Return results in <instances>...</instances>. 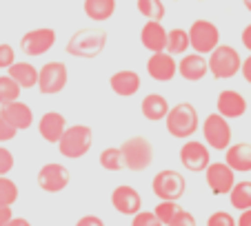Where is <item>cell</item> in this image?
Segmentation results:
<instances>
[{
    "label": "cell",
    "mask_w": 251,
    "mask_h": 226,
    "mask_svg": "<svg viewBox=\"0 0 251 226\" xmlns=\"http://www.w3.org/2000/svg\"><path fill=\"white\" fill-rule=\"evenodd\" d=\"M169 100L160 93H147L142 98V104H140V111L142 115L151 122H158V120H165L167 113H169Z\"/></svg>",
    "instance_id": "603a6c76"
},
{
    "label": "cell",
    "mask_w": 251,
    "mask_h": 226,
    "mask_svg": "<svg viewBox=\"0 0 251 226\" xmlns=\"http://www.w3.org/2000/svg\"><path fill=\"white\" fill-rule=\"evenodd\" d=\"M7 73H9L23 89H33V87H38L40 69H36V67L29 65V62H14V65L7 69Z\"/></svg>",
    "instance_id": "cb8c5ba5"
},
{
    "label": "cell",
    "mask_w": 251,
    "mask_h": 226,
    "mask_svg": "<svg viewBox=\"0 0 251 226\" xmlns=\"http://www.w3.org/2000/svg\"><path fill=\"white\" fill-rule=\"evenodd\" d=\"M200 129H202V137L209 149L227 151L231 146V127H229V120L225 115H220L218 111L209 113Z\"/></svg>",
    "instance_id": "8992f818"
},
{
    "label": "cell",
    "mask_w": 251,
    "mask_h": 226,
    "mask_svg": "<svg viewBox=\"0 0 251 226\" xmlns=\"http://www.w3.org/2000/svg\"><path fill=\"white\" fill-rule=\"evenodd\" d=\"M198 2H204V0H198Z\"/></svg>",
    "instance_id": "bcb514c9"
},
{
    "label": "cell",
    "mask_w": 251,
    "mask_h": 226,
    "mask_svg": "<svg viewBox=\"0 0 251 226\" xmlns=\"http://www.w3.org/2000/svg\"><path fill=\"white\" fill-rule=\"evenodd\" d=\"M178 211H180V206H178V202H174V200H160V202H158V206L153 208V213L160 217V222L165 226L174 220V215Z\"/></svg>",
    "instance_id": "1f68e13d"
},
{
    "label": "cell",
    "mask_w": 251,
    "mask_h": 226,
    "mask_svg": "<svg viewBox=\"0 0 251 226\" xmlns=\"http://www.w3.org/2000/svg\"><path fill=\"white\" fill-rule=\"evenodd\" d=\"M20 91H23V87H20L9 73L0 75V107L20 100Z\"/></svg>",
    "instance_id": "83f0119b"
},
{
    "label": "cell",
    "mask_w": 251,
    "mask_h": 226,
    "mask_svg": "<svg viewBox=\"0 0 251 226\" xmlns=\"http://www.w3.org/2000/svg\"><path fill=\"white\" fill-rule=\"evenodd\" d=\"M240 73H242V78H245V80L251 85V53H249V58H245V60H242Z\"/></svg>",
    "instance_id": "b9f144b4"
},
{
    "label": "cell",
    "mask_w": 251,
    "mask_h": 226,
    "mask_svg": "<svg viewBox=\"0 0 251 226\" xmlns=\"http://www.w3.org/2000/svg\"><path fill=\"white\" fill-rule=\"evenodd\" d=\"M131 226H165L153 211H140L131 217Z\"/></svg>",
    "instance_id": "d6a6232c"
},
{
    "label": "cell",
    "mask_w": 251,
    "mask_h": 226,
    "mask_svg": "<svg viewBox=\"0 0 251 226\" xmlns=\"http://www.w3.org/2000/svg\"><path fill=\"white\" fill-rule=\"evenodd\" d=\"M136 9L147 20H162L165 18V5H162L160 0H136Z\"/></svg>",
    "instance_id": "f546056e"
},
{
    "label": "cell",
    "mask_w": 251,
    "mask_h": 226,
    "mask_svg": "<svg viewBox=\"0 0 251 226\" xmlns=\"http://www.w3.org/2000/svg\"><path fill=\"white\" fill-rule=\"evenodd\" d=\"M165 127L169 136L178 137V140H189L191 136H196L200 127L196 107L189 102H178L176 107H171L165 118Z\"/></svg>",
    "instance_id": "7a4b0ae2"
},
{
    "label": "cell",
    "mask_w": 251,
    "mask_h": 226,
    "mask_svg": "<svg viewBox=\"0 0 251 226\" xmlns=\"http://www.w3.org/2000/svg\"><path fill=\"white\" fill-rule=\"evenodd\" d=\"M98 162H100V166H102L104 171H120V169H125L123 149H120V146H107V149H102Z\"/></svg>",
    "instance_id": "f1b7e54d"
},
{
    "label": "cell",
    "mask_w": 251,
    "mask_h": 226,
    "mask_svg": "<svg viewBox=\"0 0 251 226\" xmlns=\"http://www.w3.org/2000/svg\"><path fill=\"white\" fill-rule=\"evenodd\" d=\"M167 29L162 24V20H147L142 24L140 31V43L145 49H149L151 53L167 51Z\"/></svg>",
    "instance_id": "ac0fdd59"
},
{
    "label": "cell",
    "mask_w": 251,
    "mask_h": 226,
    "mask_svg": "<svg viewBox=\"0 0 251 226\" xmlns=\"http://www.w3.org/2000/svg\"><path fill=\"white\" fill-rule=\"evenodd\" d=\"M107 47V31L102 29H78L74 36L67 40L65 51L74 58L91 60L98 58Z\"/></svg>",
    "instance_id": "6da1fadb"
},
{
    "label": "cell",
    "mask_w": 251,
    "mask_h": 226,
    "mask_svg": "<svg viewBox=\"0 0 251 226\" xmlns=\"http://www.w3.org/2000/svg\"><path fill=\"white\" fill-rule=\"evenodd\" d=\"M69 82V71L62 62L53 60L47 65L40 67V75H38V91L45 95H56Z\"/></svg>",
    "instance_id": "30bf717a"
},
{
    "label": "cell",
    "mask_w": 251,
    "mask_h": 226,
    "mask_svg": "<svg viewBox=\"0 0 251 226\" xmlns=\"http://www.w3.org/2000/svg\"><path fill=\"white\" fill-rule=\"evenodd\" d=\"M0 115L9 120V122L14 124L18 131H27V129L33 124L31 107H29V104H25V102H20V100L5 104V107H0Z\"/></svg>",
    "instance_id": "44dd1931"
},
{
    "label": "cell",
    "mask_w": 251,
    "mask_h": 226,
    "mask_svg": "<svg viewBox=\"0 0 251 226\" xmlns=\"http://www.w3.org/2000/svg\"><path fill=\"white\" fill-rule=\"evenodd\" d=\"M53 45H56V31L49 27L31 29V31H27L23 38H20V51L31 56V58L45 56Z\"/></svg>",
    "instance_id": "8fae6325"
},
{
    "label": "cell",
    "mask_w": 251,
    "mask_h": 226,
    "mask_svg": "<svg viewBox=\"0 0 251 226\" xmlns=\"http://www.w3.org/2000/svg\"><path fill=\"white\" fill-rule=\"evenodd\" d=\"M16 62V51L11 45L2 43L0 45V69H9L11 65Z\"/></svg>",
    "instance_id": "e575fe53"
},
{
    "label": "cell",
    "mask_w": 251,
    "mask_h": 226,
    "mask_svg": "<svg viewBox=\"0 0 251 226\" xmlns=\"http://www.w3.org/2000/svg\"><path fill=\"white\" fill-rule=\"evenodd\" d=\"M242 5L247 7V11H251V0H242Z\"/></svg>",
    "instance_id": "f6af8a7d"
},
{
    "label": "cell",
    "mask_w": 251,
    "mask_h": 226,
    "mask_svg": "<svg viewBox=\"0 0 251 226\" xmlns=\"http://www.w3.org/2000/svg\"><path fill=\"white\" fill-rule=\"evenodd\" d=\"M229 200H231V206L236 208V211H247V208H251V182L249 180L236 182V186H233L231 193H229Z\"/></svg>",
    "instance_id": "4316f807"
},
{
    "label": "cell",
    "mask_w": 251,
    "mask_h": 226,
    "mask_svg": "<svg viewBox=\"0 0 251 226\" xmlns=\"http://www.w3.org/2000/svg\"><path fill=\"white\" fill-rule=\"evenodd\" d=\"M38 186L43 188L45 193H60L65 191L67 184H69L71 175H69V169L60 162H49L45 164L43 169L38 171Z\"/></svg>",
    "instance_id": "4fadbf2b"
},
{
    "label": "cell",
    "mask_w": 251,
    "mask_h": 226,
    "mask_svg": "<svg viewBox=\"0 0 251 226\" xmlns=\"http://www.w3.org/2000/svg\"><path fill=\"white\" fill-rule=\"evenodd\" d=\"M207 226H238V220L227 211H216L207 217Z\"/></svg>",
    "instance_id": "836d02e7"
},
{
    "label": "cell",
    "mask_w": 251,
    "mask_h": 226,
    "mask_svg": "<svg viewBox=\"0 0 251 226\" xmlns=\"http://www.w3.org/2000/svg\"><path fill=\"white\" fill-rule=\"evenodd\" d=\"M151 191L158 200H174V202H178L187 191V180L185 175L174 169L158 171L151 180Z\"/></svg>",
    "instance_id": "52a82bcc"
},
{
    "label": "cell",
    "mask_w": 251,
    "mask_h": 226,
    "mask_svg": "<svg viewBox=\"0 0 251 226\" xmlns=\"http://www.w3.org/2000/svg\"><path fill=\"white\" fill-rule=\"evenodd\" d=\"M91 144H94V133L87 124H74V127H67L65 136L58 142V151H60L62 158H69V160H78L85 153H89Z\"/></svg>",
    "instance_id": "5b68a950"
},
{
    "label": "cell",
    "mask_w": 251,
    "mask_h": 226,
    "mask_svg": "<svg viewBox=\"0 0 251 226\" xmlns=\"http://www.w3.org/2000/svg\"><path fill=\"white\" fill-rule=\"evenodd\" d=\"M167 226H196V217L191 215L189 211H185V208H180V211L174 215V220L169 222Z\"/></svg>",
    "instance_id": "d590c367"
},
{
    "label": "cell",
    "mask_w": 251,
    "mask_h": 226,
    "mask_svg": "<svg viewBox=\"0 0 251 226\" xmlns=\"http://www.w3.org/2000/svg\"><path fill=\"white\" fill-rule=\"evenodd\" d=\"M7 226H31V224H29V220H25V217H14Z\"/></svg>",
    "instance_id": "ee69618b"
},
{
    "label": "cell",
    "mask_w": 251,
    "mask_h": 226,
    "mask_svg": "<svg viewBox=\"0 0 251 226\" xmlns=\"http://www.w3.org/2000/svg\"><path fill=\"white\" fill-rule=\"evenodd\" d=\"M189 49H191L189 29H171L167 33V51L171 56H185Z\"/></svg>",
    "instance_id": "484cf974"
},
{
    "label": "cell",
    "mask_w": 251,
    "mask_h": 226,
    "mask_svg": "<svg viewBox=\"0 0 251 226\" xmlns=\"http://www.w3.org/2000/svg\"><path fill=\"white\" fill-rule=\"evenodd\" d=\"M82 11L94 23H104L116 14V0H85Z\"/></svg>",
    "instance_id": "d4e9b609"
},
{
    "label": "cell",
    "mask_w": 251,
    "mask_h": 226,
    "mask_svg": "<svg viewBox=\"0 0 251 226\" xmlns=\"http://www.w3.org/2000/svg\"><path fill=\"white\" fill-rule=\"evenodd\" d=\"M242 69V58L231 45H218L209 53V73L216 80H229Z\"/></svg>",
    "instance_id": "3957f363"
},
{
    "label": "cell",
    "mask_w": 251,
    "mask_h": 226,
    "mask_svg": "<svg viewBox=\"0 0 251 226\" xmlns=\"http://www.w3.org/2000/svg\"><path fill=\"white\" fill-rule=\"evenodd\" d=\"M14 220V211H11L9 204H0V226H7Z\"/></svg>",
    "instance_id": "ab89813d"
},
{
    "label": "cell",
    "mask_w": 251,
    "mask_h": 226,
    "mask_svg": "<svg viewBox=\"0 0 251 226\" xmlns=\"http://www.w3.org/2000/svg\"><path fill=\"white\" fill-rule=\"evenodd\" d=\"M16 133H18V129H16L7 118H2V115H0V142H9V140H14Z\"/></svg>",
    "instance_id": "74e56055"
},
{
    "label": "cell",
    "mask_w": 251,
    "mask_h": 226,
    "mask_svg": "<svg viewBox=\"0 0 251 226\" xmlns=\"http://www.w3.org/2000/svg\"><path fill=\"white\" fill-rule=\"evenodd\" d=\"M209 73V60L202 53H185L178 62V75L187 82H200Z\"/></svg>",
    "instance_id": "e0dca14e"
},
{
    "label": "cell",
    "mask_w": 251,
    "mask_h": 226,
    "mask_svg": "<svg viewBox=\"0 0 251 226\" xmlns=\"http://www.w3.org/2000/svg\"><path fill=\"white\" fill-rule=\"evenodd\" d=\"M204 182L213 195H229L236 186V171L227 162H211L204 169Z\"/></svg>",
    "instance_id": "9c48e42d"
},
{
    "label": "cell",
    "mask_w": 251,
    "mask_h": 226,
    "mask_svg": "<svg viewBox=\"0 0 251 226\" xmlns=\"http://www.w3.org/2000/svg\"><path fill=\"white\" fill-rule=\"evenodd\" d=\"M111 206H114L120 215L133 217L136 213L142 211V198L133 186L120 184V186L114 188V193H111Z\"/></svg>",
    "instance_id": "9a60e30c"
},
{
    "label": "cell",
    "mask_w": 251,
    "mask_h": 226,
    "mask_svg": "<svg viewBox=\"0 0 251 226\" xmlns=\"http://www.w3.org/2000/svg\"><path fill=\"white\" fill-rule=\"evenodd\" d=\"M225 162L236 173H249L251 171V144L249 142H236L225 151Z\"/></svg>",
    "instance_id": "7402d4cb"
},
{
    "label": "cell",
    "mask_w": 251,
    "mask_h": 226,
    "mask_svg": "<svg viewBox=\"0 0 251 226\" xmlns=\"http://www.w3.org/2000/svg\"><path fill=\"white\" fill-rule=\"evenodd\" d=\"M109 87L120 98H131V95H136L138 91H140V75L131 69L116 71L109 78Z\"/></svg>",
    "instance_id": "ffe728a7"
},
{
    "label": "cell",
    "mask_w": 251,
    "mask_h": 226,
    "mask_svg": "<svg viewBox=\"0 0 251 226\" xmlns=\"http://www.w3.org/2000/svg\"><path fill=\"white\" fill-rule=\"evenodd\" d=\"M180 162L187 171H194V173H200L211 164V153H209L207 142H198V140H187L180 149Z\"/></svg>",
    "instance_id": "7c38bea8"
},
{
    "label": "cell",
    "mask_w": 251,
    "mask_h": 226,
    "mask_svg": "<svg viewBox=\"0 0 251 226\" xmlns=\"http://www.w3.org/2000/svg\"><path fill=\"white\" fill-rule=\"evenodd\" d=\"M216 111L220 115H225L227 120H236L242 118L247 113V100L240 91L236 89H225L218 93V100H216Z\"/></svg>",
    "instance_id": "2e32d148"
},
{
    "label": "cell",
    "mask_w": 251,
    "mask_h": 226,
    "mask_svg": "<svg viewBox=\"0 0 251 226\" xmlns=\"http://www.w3.org/2000/svg\"><path fill=\"white\" fill-rule=\"evenodd\" d=\"M14 169V153L5 146H0V175H7Z\"/></svg>",
    "instance_id": "8d00e7d4"
},
{
    "label": "cell",
    "mask_w": 251,
    "mask_h": 226,
    "mask_svg": "<svg viewBox=\"0 0 251 226\" xmlns=\"http://www.w3.org/2000/svg\"><path fill=\"white\" fill-rule=\"evenodd\" d=\"M238 226H251V208H247V211H240Z\"/></svg>",
    "instance_id": "7bdbcfd3"
},
{
    "label": "cell",
    "mask_w": 251,
    "mask_h": 226,
    "mask_svg": "<svg viewBox=\"0 0 251 226\" xmlns=\"http://www.w3.org/2000/svg\"><path fill=\"white\" fill-rule=\"evenodd\" d=\"M189 38H191V49L196 53L209 56L213 49L220 45V29L211 23V20H194L189 27Z\"/></svg>",
    "instance_id": "ba28073f"
},
{
    "label": "cell",
    "mask_w": 251,
    "mask_h": 226,
    "mask_svg": "<svg viewBox=\"0 0 251 226\" xmlns=\"http://www.w3.org/2000/svg\"><path fill=\"white\" fill-rule=\"evenodd\" d=\"M74 226H104V222L98 215H82Z\"/></svg>",
    "instance_id": "f35d334b"
},
{
    "label": "cell",
    "mask_w": 251,
    "mask_h": 226,
    "mask_svg": "<svg viewBox=\"0 0 251 226\" xmlns=\"http://www.w3.org/2000/svg\"><path fill=\"white\" fill-rule=\"evenodd\" d=\"M240 43H242V47H245L247 51L251 53V23L247 24L245 29H242V33H240Z\"/></svg>",
    "instance_id": "60d3db41"
},
{
    "label": "cell",
    "mask_w": 251,
    "mask_h": 226,
    "mask_svg": "<svg viewBox=\"0 0 251 226\" xmlns=\"http://www.w3.org/2000/svg\"><path fill=\"white\" fill-rule=\"evenodd\" d=\"M18 200V186L14 180H9L7 175H0V204H9L14 206Z\"/></svg>",
    "instance_id": "4dcf8cb0"
},
{
    "label": "cell",
    "mask_w": 251,
    "mask_h": 226,
    "mask_svg": "<svg viewBox=\"0 0 251 226\" xmlns=\"http://www.w3.org/2000/svg\"><path fill=\"white\" fill-rule=\"evenodd\" d=\"M123 149V160H125V169L127 171H147L153 162V146L147 137L142 136H133L129 140H125L120 144Z\"/></svg>",
    "instance_id": "277c9868"
},
{
    "label": "cell",
    "mask_w": 251,
    "mask_h": 226,
    "mask_svg": "<svg viewBox=\"0 0 251 226\" xmlns=\"http://www.w3.org/2000/svg\"><path fill=\"white\" fill-rule=\"evenodd\" d=\"M147 73L156 82H171L178 75V62L169 51L151 53L147 60Z\"/></svg>",
    "instance_id": "5bb4252c"
},
{
    "label": "cell",
    "mask_w": 251,
    "mask_h": 226,
    "mask_svg": "<svg viewBox=\"0 0 251 226\" xmlns=\"http://www.w3.org/2000/svg\"><path fill=\"white\" fill-rule=\"evenodd\" d=\"M65 131H67V120H65V115L58 111H47L43 118L38 120V133L49 144H58L60 137L65 136Z\"/></svg>",
    "instance_id": "d6986e66"
}]
</instances>
